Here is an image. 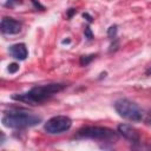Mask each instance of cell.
<instances>
[{"instance_id":"6da1fadb","label":"cell","mask_w":151,"mask_h":151,"mask_svg":"<svg viewBox=\"0 0 151 151\" xmlns=\"http://www.w3.org/2000/svg\"><path fill=\"white\" fill-rule=\"evenodd\" d=\"M66 86H67L66 84H61V83H52V84H46V85H39V86L32 87L29 91H27L25 93L13 94L12 99L18 100V101H22V103H26V104L37 105V104H41V103L48 100L51 97H53L54 94L63 91Z\"/></svg>"},{"instance_id":"7a4b0ae2","label":"cell","mask_w":151,"mask_h":151,"mask_svg":"<svg viewBox=\"0 0 151 151\" xmlns=\"http://www.w3.org/2000/svg\"><path fill=\"white\" fill-rule=\"evenodd\" d=\"M42 118L33 112H28L22 109H12L6 111L2 116V124L13 130H24L27 127H32L41 123Z\"/></svg>"},{"instance_id":"3957f363","label":"cell","mask_w":151,"mask_h":151,"mask_svg":"<svg viewBox=\"0 0 151 151\" xmlns=\"http://www.w3.org/2000/svg\"><path fill=\"white\" fill-rule=\"evenodd\" d=\"M74 137L77 139H92L112 144L117 140L118 133L105 126H85L80 129Z\"/></svg>"},{"instance_id":"277c9868","label":"cell","mask_w":151,"mask_h":151,"mask_svg":"<svg viewBox=\"0 0 151 151\" xmlns=\"http://www.w3.org/2000/svg\"><path fill=\"white\" fill-rule=\"evenodd\" d=\"M116 112L126 120L140 122L144 118V111L132 100L126 98H120L113 104Z\"/></svg>"},{"instance_id":"5b68a950","label":"cell","mask_w":151,"mask_h":151,"mask_svg":"<svg viewBox=\"0 0 151 151\" xmlns=\"http://www.w3.org/2000/svg\"><path fill=\"white\" fill-rule=\"evenodd\" d=\"M72 126V119L67 116H54L50 118L45 125L44 129L48 134H60L63 132H66Z\"/></svg>"},{"instance_id":"8992f818","label":"cell","mask_w":151,"mask_h":151,"mask_svg":"<svg viewBox=\"0 0 151 151\" xmlns=\"http://www.w3.org/2000/svg\"><path fill=\"white\" fill-rule=\"evenodd\" d=\"M21 22L13 19V18H8V17H5L2 18L1 20V32L4 34H18L20 31H21Z\"/></svg>"},{"instance_id":"52a82bcc","label":"cell","mask_w":151,"mask_h":151,"mask_svg":"<svg viewBox=\"0 0 151 151\" xmlns=\"http://www.w3.org/2000/svg\"><path fill=\"white\" fill-rule=\"evenodd\" d=\"M117 130H118V133L122 137H124L125 139H127L129 142L134 143V144H137V143L140 142L139 132L133 126H131L129 124H120V125H118V129Z\"/></svg>"},{"instance_id":"ba28073f","label":"cell","mask_w":151,"mask_h":151,"mask_svg":"<svg viewBox=\"0 0 151 151\" xmlns=\"http://www.w3.org/2000/svg\"><path fill=\"white\" fill-rule=\"evenodd\" d=\"M11 55L18 60H25L27 58V48H26V45L24 42H18V44H14L12 46H9L8 48Z\"/></svg>"},{"instance_id":"9c48e42d","label":"cell","mask_w":151,"mask_h":151,"mask_svg":"<svg viewBox=\"0 0 151 151\" xmlns=\"http://www.w3.org/2000/svg\"><path fill=\"white\" fill-rule=\"evenodd\" d=\"M96 58V54H88V55H81L79 59V63L81 66H87L93 59Z\"/></svg>"},{"instance_id":"30bf717a","label":"cell","mask_w":151,"mask_h":151,"mask_svg":"<svg viewBox=\"0 0 151 151\" xmlns=\"http://www.w3.org/2000/svg\"><path fill=\"white\" fill-rule=\"evenodd\" d=\"M117 31H118V26H117V25H112V26H110V28L107 29V35H109V38H111V39L116 38V35H117Z\"/></svg>"},{"instance_id":"8fae6325","label":"cell","mask_w":151,"mask_h":151,"mask_svg":"<svg viewBox=\"0 0 151 151\" xmlns=\"http://www.w3.org/2000/svg\"><path fill=\"white\" fill-rule=\"evenodd\" d=\"M18 70H19V65L17 63H12L8 65V72L9 73H15Z\"/></svg>"},{"instance_id":"7c38bea8","label":"cell","mask_w":151,"mask_h":151,"mask_svg":"<svg viewBox=\"0 0 151 151\" xmlns=\"http://www.w3.org/2000/svg\"><path fill=\"white\" fill-rule=\"evenodd\" d=\"M22 1L21 0H7L6 1V6L7 7H14L17 5H20Z\"/></svg>"},{"instance_id":"4fadbf2b","label":"cell","mask_w":151,"mask_h":151,"mask_svg":"<svg viewBox=\"0 0 151 151\" xmlns=\"http://www.w3.org/2000/svg\"><path fill=\"white\" fill-rule=\"evenodd\" d=\"M84 34H85V38H87L88 40H92V39H93V33H92V31H91V28H90L88 26L85 28Z\"/></svg>"},{"instance_id":"5bb4252c","label":"cell","mask_w":151,"mask_h":151,"mask_svg":"<svg viewBox=\"0 0 151 151\" xmlns=\"http://www.w3.org/2000/svg\"><path fill=\"white\" fill-rule=\"evenodd\" d=\"M118 46H119L118 40H114V42H113V44H111V46H110V52L117 51V50H118Z\"/></svg>"},{"instance_id":"9a60e30c","label":"cell","mask_w":151,"mask_h":151,"mask_svg":"<svg viewBox=\"0 0 151 151\" xmlns=\"http://www.w3.org/2000/svg\"><path fill=\"white\" fill-rule=\"evenodd\" d=\"M31 1L33 2V5H34V7H35V8H40L41 11L45 8V7H44L42 5H40V2H39V1H37V0H31Z\"/></svg>"},{"instance_id":"2e32d148","label":"cell","mask_w":151,"mask_h":151,"mask_svg":"<svg viewBox=\"0 0 151 151\" xmlns=\"http://www.w3.org/2000/svg\"><path fill=\"white\" fill-rule=\"evenodd\" d=\"M76 13V9L74 8H70V11H68V13H67V18H72V15Z\"/></svg>"},{"instance_id":"e0dca14e","label":"cell","mask_w":151,"mask_h":151,"mask_svg":"<svg viewBox=\"0 0 151 151\" xmlns=\"http://www.w3.org/2000/svg\"><path fill=\"white\" fill-rule=\"evenodd\" d=\"M145 74H146V76H151V64L147 66V68H146V71H145Z\"/></svg>"},{"instance_id":"ac0fdd59","label":"cell","mask_w":151,"mask_h":151,"mask_svg":"<svg viewBox=\"0 0 151 151\" xmlns=\"http://www.w3.org/2000/svg\"><path fill=\"white\" fill-rule=\"evenodd\" d=\"M83 15H84V18H87V19H86V20H87V21H88V22H91V21H92V17H90V15H88V14H87V13H84V14H83Z\"/></svg>"}]
</instances>
